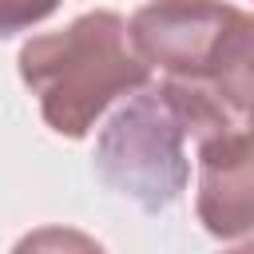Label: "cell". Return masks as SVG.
I'll return each mask as SVG.
<instances>
[{
  "label": "cell",
  "mask_w": 254,
  "mask_h": 254,
  "mask_svg": "<svg viewBox=\"0 0 254 254\" xmlns=\"http://www.w3.org/2000/svg\"><path fill=\"white\" fill-rule=\"evenodd\" d=\"M198 183L194 210L206 234L222 242H238L254 234V123L238 119L198 147Z\"/></svg>",
  "instance_id": "cell-4"
},
{
  "label": "cell",
  "mask_w": 254,
  "mask_h": 254,
  "mask_svg": "<svg viewBox=\"0 0 254 254\" xmlns=\"http://www.w3.org/2000/svg\"><path fill=\"white\" fill-rule=\"evenodd\" d=\"M210 83L222 91V99L254 123V16L246 12V20L238 24V32L230 36Z\"/></svg>",
  "instance_id": "cell-5"
},
{
  "label": "cell",
  "mask_w": 254,
  "mask_h": 254,
  "mask_svg": "<svg viewBox=\"0 0 254 254\" xmlns=\"http://www.w3.org/2000/svg\"><path fill=\"white\" fill-rule=\"evenodd\" d=\"M16 64L44 123L67 139H83L115 99L151 83V64L131 40V20L107 8L83 12L60 32L24 40Z\"/></svg>",
  "instance_id": "cell-2"
},
{
  "label": "cell",
  "mask_w": 254,
  "mask_h": 254,
  "mask_svg": "<svg viewBox=\"0 0 254 254\" xmlns=\"http://www.w3.org/2000/svg\"><path fill=\"white\" fill-rule=\"evenodd\" d=\"M242 20L226 0H147L131 16V40L163 75L210 79Z\"/></svg>",
  "instance_id": "cell-3"
},
{
  "label": "cell",
  "mask_w": 254,
  "mask_h": 254,
  "mask_svg": "<svg viewBox=\"0 0 254 254\" xmlns=\"http://www.w3.org/2000/svg\"><path fill=\"white\" fill-rule=\"evenodd\" d=\"M242 115L222 99L210 79L167 75L131 91L99 127L95 139V175L107 190L135 202L147 214L167 210L190 183L187 143L238 123Z\"/></svg>",
  "instance_id": "cell-1"
},
{
  "label": "cell",
  "mask_w": 254,
  "mask_h": 254,
  "mask_svg": "<svg viewBox=\"0 0 254 254\" xmlns=\"http://www.w3.org/2000/svg\"><path fill=\"white\" fill-rule=\"evenodd\" d=\"M60 8V0H0V32L16 36L40 20H48Z\"/></svg>",
  "instance_id": "cell-6"
}]
</instances>
